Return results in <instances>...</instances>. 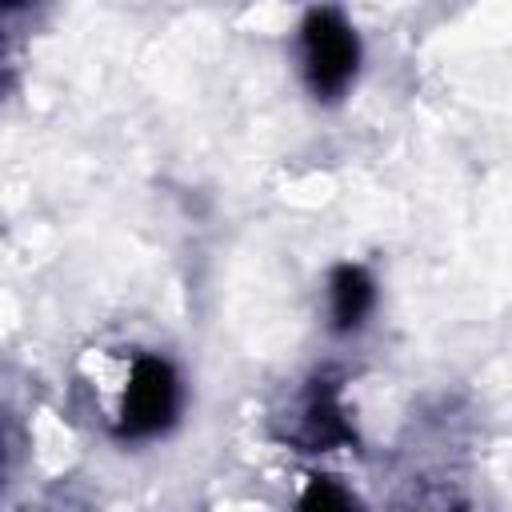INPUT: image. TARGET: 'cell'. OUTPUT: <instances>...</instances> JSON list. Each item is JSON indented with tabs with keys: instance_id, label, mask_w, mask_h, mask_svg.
<instances>
[{
	"instance_id": "cell-1",
	"label": "cell",
	"mask_w": 512,
	"mask_h": 512,
	"mask_svg": "<svg viewBox=\"0 0 512 512\" xmlns=\"http://www.w3.org/2000/svg\"><path fill=\"white\" fill-rule=\"evenodd\" d=\"M360 64V44L336 8H312L300 24V68L316 100H336Z\"/></svg>"
},
{
	"instance_id": "cell-2",
	"label": "cell",
	"mask_w": 512,
	"mask_h": 512,
	"mask_svg": "<svg viewBox=\"0 0 512 512\" xmlns=\"http://www.w3.org/2000/svg\"><path fill=\"white\" fill-rule=\"evenodd\" d=\"M176 404H180V384H176V372L168 368V360L140 356L132 376H128V388H124L120 432L132 436V440L156 436L172 424Z\"/></svg>"
},
{
	"instance_id": "cell-3",
	"label": "cell",
	"mask_w": 512,
	"mask_h": 512,
	"mask_svg": "<svg viewBox=\"0 0 512 512\" xmlns=\"http://www.w3.org/2000/svg\"><path fill=\"white\" fill-rule=\"evenodd\" d=\"M372 300H376V288H372V276L356 264H340L328 280V312H332V328L340 332H352L364 324V316L372 312Z\"/></svg>"
},
{
	"instance_id": "cell-4",
	"label": "cell",
	"mask_w": 512,
	"mask_h": 512,
	"mask_svg": "<svg viewBox=\"0 0 512 512\" xmlns=\"http://www.w3.org/2000/svg\"><path fill=\"white\" fill-rule=\"evenodd\" d=\"M300 440L312 444V448H328L336 440H348V424L336 408V396L332 388H316L304 404V416H300Z\"/></svg>"
},
{
	"instance_id": "cell-5",
	"label": "cell",
	"mask_w": 512,
	"mask_h": 512,
	"mask_svg": "<svg viewBox=\"0 0 512 512\" xmlns=\"http://www.w3.org/2000/svg\"><path fill=\"white\" fill-rule=\"evenodd\" d=\"M300 512H356V504H352V496L336 480L312 476V484L300 496Z\"/></svg>"
}]
</instances>
